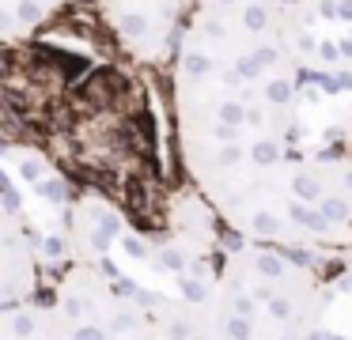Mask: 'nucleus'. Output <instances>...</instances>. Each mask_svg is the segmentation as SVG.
Segmentation results:
<instances>
[{
    "label": "nucleus",
    "mask_w": 352,
    "mask_h": 340,
    "mask_svg": "<svg viewBox=\"0 0 352 340\" xmlns=\"http://www.w3.org/2000/svg\"><path fill=\"white\" fill-rule=\"evenodd\" d=\"M303 80L292 0H193L175 49V117L205 201L292 155Z\"/></svg>",
    "instance_id": "obj_1"
},
{
    "label": "nucleus",
    "mask_w": 352,
    "mask_h": 340,
    "mask_svg": "<svg viewBox=\"0 0 352 340\" xmlns=\"http://www.w3.org/2000/svg\"><path fill=\"white\" fill-rule=\"evenodd\" d=\"M216 219L250 246L333 249L352 242V155H284L208 196Z\"/></svg>",
    "instance_id": "obj_2"
},
{
    "label": "nucleus",
    "mask_w": 352,
    "mask_h": 340,
    "mask_svg": "<svg viewBox=\"0 0 352 340\" xmlns=\"http://www.w3.org/2000/svg\"><path fill=\"white\" fill-rule=\"evenodd\" d=\"M208 306L223 340H318L326 321V291L296 249L250 242L220 257Z\"/></svg>",
    "instance_id": "obj_3"
},
{
    "label": "nucleus",
    "mask_w": 352,
    "mask_h": 340,
    "mask_svg": "<svg viewBox=\"0 0 352 340\" xmlns=\"http://www.w3.org/2000/svg\"><path fill=\"white\" fill-rule=\"evenodd\" d=\"M152 299L155 291L69 261L50 302L4 306L0 340H160Z\"/></svg>",
    "instance_id": "obj_4"
},
{
    "label": "nucleus",
    "mask_w": 352,
    "mask_h": 340,
    "mask_svg": "<svg viewBox=\"0 0 352 340\" xmlns=\"http://www.w3.org/2000/svg\"><path fill=\"white\" fill-rule=\"evenodd\" d=\"M193 0H99V19L129 57L155 60L178 49Z\"/></svg>",
    "instance_id": "obj_5"
}]
</instances>
